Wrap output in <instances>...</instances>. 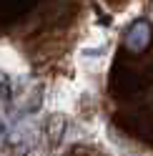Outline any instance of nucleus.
<instances>
[{"label":"nucleus","instance_id":"f257e3e1","mask_svg":"<svg viewBox=\"0 0 153 156\" xmlns=\"http://www.w3.org/2000/svg\"><path fill=\"white\" fill-rule=\"evenodd\" d=\"M151 45V25L146 20H138L131 25V30L126 33V48L131 53H143Z\"/></svg>","mask_w":153,"mask_h":156},{"label":"nucleus","instance_id":"f03ea898","mask_svg":"<svg viewBox=\"0 0 153 156\" xmlns=\"http://www.w3.org/2000/svg\"><path fill=\"white\" fill-rule=\"evenodd\" d=\"M8 144L13 146V149H18V154H25L28 149H33V144H35V131L30 129V126H13V131L8 133Z\"/></svg>","mask_w":153,"mask_h":156},{"label":"nucleus","instance_id":"7ed1b4c3","mask_svg":"<svg viewBox=\"0 0 153 156\" xmlns=\"http://www.w3.org/2000/svg\"><path fill=\"white\" fill-rule=\"evenodd\" d=\"M13 98V88H10V78H8L3 71H0V101L3 103H10Z\"/></svg>","mask_w":153,"mask_h":156}]
</instances>
